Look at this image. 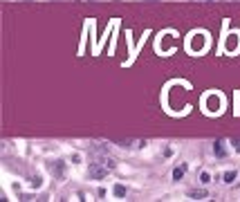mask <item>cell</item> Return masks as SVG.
Returning <instances> with one entry per match:
<instances>
[{
    "mask_svg": "<svg viewBox=\"0 0 240 202\" xmlns=\"http://www.w3.org/2000/svg\"><path fill=\"white\" fill-rule=\"evenodd\" d=\"M207 103H209V110H211V112H218V110H220V108H218V106H220V101H218V97H213V94H209V97H207Z\"/></svg>",
    "mask_w": 240,
    "mask_h": 202,
    "instance_id": "cell-2",
    "label": "cell"
},
{
    "mask_svg": "<svg viewBox=\"0 0 240 202\" xmlns=\"http://www.w3.org/2000/svg\"><path fill=\"white\" fill-rule=\"evenodd\" d=\"M184 171H186V166H177V169L173 171V180H182V175H184Z\"/></svg>",
    "mask_w": 240,
    "mask_h": 202,
    "instance_id": "cell-5",
    "label": "cell"
},
{
    "mask_svg": "<svg viewBox=\"0 0 240 202\" xmlns=\"http://www.w3.org/2000/svg\"><path fill=\"white\" fill-rule=\"evenodd\" d=\"M200 180H202L204 184H209V182H211V175H209V173H202V177H200Z\"/></svg>",
    "mask_w": 240,
    "mask_h": 202,
    "instance_id": "cell-11",
    "label": "cell"
},
{
    "mask_svg": "<svg viewBox=\"0 0 240 202\" xmlns=\"http://www.w3.org/2000/svg\"><path fill=\"white\" fill-rule=\"evenodd\" d=\"M233 180H236V171H227V173H225V182L231 184Z\"/></svg>",
    "mask_w": 240,
    "mask_h": 202,
    "instance_id": "cell-8",
    "label": "cell"
},
{
    "mask_svg": "<svg viewBox=\"0 0 240 202\" xmlns=\"http://www.w3.org/2000/svg\"><path fill=\"white\" fill-rule=\"evenodd\" d=\"M88 173H90V177H92V180H101V177L108 175V169H103V166H99V164H92Z\"/></svg>",
    "mask_w": 240,
    "mask_h": 202,
    "instance_id": "cell-1",
    "label": "cell"
},
{
    "mask_svg": "<svg viewBox=\"0 0 240 202\" xmlns=\"http://www.w3.org/2000/svg\"><path fill=\"white\" fill-rule=\"evenodd\" d=\"M115 195H117V198H123V195H126V189L121 187V184H117V187H115Z\"/></svg>",
    "mask_w": 240,
    "mask_h": 202,
    "instance_id": "cell-10",
    "label": "cell"
},
{
    "mask_svg": "<svg viewBox=\"0 0 240 202\" xmlns=\"http://www.w3.org/2000/svg\"><path fill=\"white\" fill-rule=\"evenodd\" d=\"M200 50V47H202V34H198V38H193V43H191V50Z\"/></svg>",
    "mask_w": 240,
    "mask_h": 202,
    "instance_id": "cell-7",
    "label": "cell"
},
{
    "mask_svg": "<svg viewBox=\"0 0 240 202\" xmlns=\"http://www.w3.org/2000/svg\"><path fill=\"white\" fill-rule=\"evenodd\" d=\"M49 171L56 173V177L63 175V162H54V164H49Z\"/></svg>",
    "mask_w": 240,
    "mask_h": 202,
    "instance_id": "cell-4",
    "label": "cell"
},
{
    "mask_svg": "<svg viewBox=\"0 0 240 202\" xmlns=\"http://www.w3.org/2000/svg\"><path fill=\"white\" fill-rule=\"evenodd\" d=\"M213 153H215V157H225V155H227L225 146H222V142H215V144H213Z\"/></svg>",
    "mask_w": 240,
    "mask_h": 202,
    "instance_id": "cell-3",
    "label": "cell"
},
{
    "mask_svg": "<svg viewBox=\"0 0 240 202\" xmlns=\"http://www.w3.org/2000/svg\"><path fill=\"white\" fill-rule=\"evenodd\" d=\"M236 45H238V36H233V34H231V38L227 40V47H229V50H236Z\"/></svg>",
    "mask_w": 240,
    "mask_h": 202,
    "instance_id": "cell-9",
    "label": "cell"
},
{
    "mask_svg": "<svg viewBox=\"0 0 240 202\" xmlns=\"http://www.w3.org/2000/svg\"><path fill=\"white\" fill-rule=\"evenodd\" d=\"M188 195H191L193 200H204V198H207V191H191Z\"/></svg>",
    "mask_w": 240,
    "mask_h": 202,
    "instance_id": "cell-6",
    "label": "cell"
}]
</instances>
